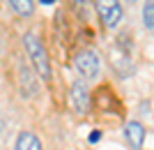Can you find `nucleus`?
<instances>
[{
    "mask_svg": "<svg viewBox=\"0 0 154 150\" xmlns=\"http://www.w3.org/2000/svg\"><path fill=\"white\" fill-rule=\"evenodd\" d=\"M9 5H12V9L19 14V16H23V19L32 16V12H35V0H9Z\"/></svg>",
    "mask_w": 154,
    "mask_h": 150,
    "instance_id": "8",
    "label": "nucleus"
},
{
    "mask_svg": "<svg viewBox=\"0 0 154 150\" xmlns=\"http://www.w3.org/2000/svg\"><path fill=\"white\" fill-rule=\"evenodd\" d=\"M145 136H147V129H145V125H143V123H138V120H129V123L124 125V139H127V143L131 145L134 150H143Z\"/></svg>",
    "mask_w": 154,
    "mask_h": 150,
    "instance_id": "5",
    "label": "nucleus"
},
{
    "mask_svg": "<svg viewBox=\"0 0 154 150\" xmlns=\"http://www.w3.org/2000/svg\"><path fill=\"white\" fill-rule=\"evenodd\" d=\"M14 150H44L42 148V141L35 132H21L16 136V143H14Z\"/></svg>",
    "mask_w": 154,
    "mask_h": 150,
    "instance_id": "7",
    "label": "nucleus"
},
{
    "mask_svg": "<svg viewBox=\"0 0 154 150\" xmlns=\"http://www.w3.org/2000/svg\"><path fill=\"white\" fill-rule=\"evenodd\" d=\"M23 46H26V51H28V58H30L32 69L39 74V78H42V81H46V83H48V81L53 78V67H51L48 51L44 49V44H42L39 35L32 33V30H28V33L23 35Z\"/></svg>",
    "mask_w": 154,
    "mask_h": 150,
    "instance_id": "1",
    "label": "nucleus"
},
{
    "mask_svg": "<svg viewBox=\"0 0 154 150\" xmlns=\"http://www.w3.org/2000/svg\"><path fill=\"white\" fill-rule=\"evenodd\" d=\"M74 65L81 72V76L85 78H97L99 72H101V62H99V56H97L92 49H83V51L76 53L74 58Z\"/></svg>",
    "mask_w": 154,
    "mask_h": 150,
    "instance_id": "3",
    "label": "nucleus"
},
{
    "mask_svg": "<svg viewBox=\"0 0 154 150\" xmlns=\"http://www.w3.org/2000/svg\"><path fill=\"white\" fill-rule=\"evenodd\" d=\"M39 2H42V5H53L55 0H39Z\"/></svg>",
    "mask_w": 154,
    "mask_h": 150,
    "instance_id": "11",
    "label": "nucleus"
},
{
    "mask_svg": "<svg viewBox=\"0 0 154 150\" xmlns=\"http://www.w3.org/2000/svg\"><path fill=\"white\" fill-rule=\"evenodd\" d=\"M94 9L99 14L101 23L108 30H115L120 23H122V16H124V7L120 0H94Z\"/></svg>",
    "mask_w": 154,
    "mask_h": 150,
    "instance_id": "2",
    "label": "nucleus"
},
{
    "mask_svg": "<svg viewBox=\"0 0 154 150\" xmlns=\"http://www.w3.org/2000/svg\"><path fill=\"white\" fill-rule=\"evenodd\" d=\"M127 2H129V5H134V2H138V0H127Z\"/></svg>",
    "mask_w": 154,
    "mask_h": 150,
    "instance_id": "12",
    "label": "nucleus"
},
{
    "mask_svg": "<svg viewBox=\"0 0 154 150\" xmlns=\"http://www.w3.org/2000/svg\"><path fill=\"white\" fill-rule=\"evenodd\" d=\"M143 26L152 30L154 28V5L152 0H145V7H143Z\"/></svg>",
    "mask_w": 154,
    "mask_h": 150,
    "instance_id": "9",
    "label": "nucleus"
},
{
    "mask_svg": "<svg viewBox=\"0 0 154 150\" xmlns=\"http://www.w3.org/2000/svg\"><path fill=\"white\" fill-rule=\"evenodd\" d=\"M99 141H101V129H94L90 136H88V143H99Z\"/></svg>",
    "mask_w": 154,
    "mask_h": 150,
    "instance_id": "10",
    "label": "nucleus"
},
{
    "mask_svg": "<svg viewBox=\"0 0 154 150\" xmlns=\"http://www.w3.org/2000/svg\"><path fill=\"white\" fill-rule=\"evenodd\" d=\"M110 62H113V67L117 69V74H120L122 78H127V74L134 72V67H131V62H129V53H127V49L113 46V51H110Z\"/></svg>",
    "mask_w": 154,
    "mask_h": 150,
    "instance_id": "6",
    "label": "nucleus"
},
{
    "mask_svg": "<svg viewBox=\"0 0 154 150\" xmlns=\"http://www.w3.org/2000/svg\"><path fill=\"white\" fill-rule=\"evenodd\" d=\"M69 95H71V104H74L76 113L90 116V111H92V92H90V88L85 85V81H74Z\"/></svg>",
    "mask_w": 154,
    "mask_h": 150,
    "instance_id": "4",
    "label": "nucleus"
}]
</instances>
